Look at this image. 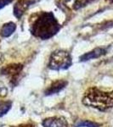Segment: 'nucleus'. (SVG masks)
Segmentation results:
<instances>
[{
    "label": "nucleus",
    "instance_id": "11",
    "mask_svg": "<svg viewBox=\"0 0 113 127\" xmlns=\"http://www.w3.org/2000/svg\"><path fill=\"white\" fill-rule=\"evenodd\" d=\"M18 127H33V126H29V125H26V126H18Z\"/></svg>",
    "mask_w": 113,
    "mask_h": 127
},
{
    "label": "nucleus",
    "instance_id": "3",
    "mask_svg": "<svg viewBox=\"0 0 113 127\" xmlns=\"http://www.w3.org/2000/svg\"><path fill=\"white\" fill-rule=\"evenodd\" d=\"M71 60L70 55L66 52L63 51H57L54 53L50 58L49 61V68L52 69H67L71 65Z\"/></svg>",
    "mask_w": 113,
    "mask_h": 127
},
{
    "label": "nucleus",
    "instance_id": "7",
    "mask_svg": "<svg viewBox=\"0 0 113 127\" xmlns=\"http://www.w3.org/2000/svg\"><path fill=\"white\" fill-rule=\"evenodd\" d=\"M105 54V50L104 49H101V48H97L95 50H94L93 52L91 53H89V54L83 55V57L81 58V60H89L90 59H94V58H98L100 57V55L104 54Z\"/></svg>",
    "mask_w": 113,
    "mask_h": 127
},
{
    "label": "nucleus",
    "instance_id": "1",
    "mask_svg": "<svg viewBox=\"0 0 113 127\" xmlns=\"http://www.w3.org/2000/svg\"><path fill=\"white\" fill-rule=\"evenodd\" d=\"M83 103L100 111H106L113 106V91L104 92L97 87H90L84 93Z\"/></svg>",
    "mask_w": 113,
    "mask_h": 127
},
{
    "label": "nucleus",
    "instance_id": "2",
    "mask_svg": "<svg viewBox=\"0 0 113 127\" xmlns=\"http://www.w3.org/2000/svg\"><path fill=\"white\" fill-rule=\"evenodd\" d=\"M57 25L53 19H44L38 21L34 29V33L43 39H47L53 36L58 29H55Z\"/></svg>",
    "mask_w": 113,
    "mask_h": 127
},
{
    "label": "nucleus",
    "instance_id": "8",
    "mask_svg": "<svg viewBox=\"0 0 113 127\" xmlns=\"http://www.w3.org/2000/svg\"><path fill=\"white\" fill-rule=\"evenodd\" d=\"M11 101H2L0 100V116L4 115L11 108Z\"/></svg>",
    "mask_w": 113,
    "mask_h": 127
},
{
    "label": "nucleus",
    "instance_id": "6",
    "mask_svg": "<svg viewBox=\"0 0 113 127\" xmlns=\"http://www.w3.org/2000/svg\"><path fill=\"white\" fill-rule=\"evenodd\" d=\"M22 67L20 65H17V66H15V65H12V66H9L7 68H5L4 69L2 70L3 74H4L6 75H9V76L11 77V81H16V78H17L18 75L21 70Z\"/></svg>",
    "mask_w": 113,
    "mask_h": 127
},
{
    "label": "nucleus",
    "instance_id": "10",
    "mask_svg": "<svg viewBox=\"0 0 113 127\" xmlns=\"http://www.w3.org/2000/svg\"><path fill=\"white\" fill-rule=\"evenodd\" d=\"M14 25H10V26H9V25L8 26H6V27L2 31V35H3V36H9L14 31Z\"/></svg>",
    "mask_w": 113,
    "mask_h": 127
},
{
    "label": "nucleus",
    "instance_id": "5",
    "mask_svg": "<svg viewBox=\"0 0 113 127\" xmlns=\"http://www.w3.org/2000/svg\"><path fill=\"white\" fill-rule=\"evenodd\" d=\"M67 85V81H64V80H58V81H54L48 89L45 92L46 95H52V94L58 93L62 89H64L65 86Z\"/></svg>",
    "mask_w": 113,
    "mask_h": 127
},
{
    "label": "nucleus",
    "instance_id": "9",
    "mask_svg": "<svg viewBox=\"0 0 113 127\" xmlns=\"http://www.w3.org/2000/svg\"><path fill=\"white\" fill-rule=\"evenodd\" d=\"M100 125L97 123L91 122L89 120H83V121H80L78 123H77L76 127H99Z\"/></svg>",
    "mask_w": 113,
    "mask_h": 127
},
{
    "label": "nucleus",
    "instance_id": "4",
    "mask_svg": "<svg viewBox=\"0 0 113 127\" xmlns=\"http://www.w3.org/2000/svg\"><path fill=\"white\" fill-rule=\"evenodd\" d=\"M44 127H68V123L63 117H50L43 121Z\"/></svg>",
    "mask_w": 113,
    "mask_h": 127
}]
</instances>
